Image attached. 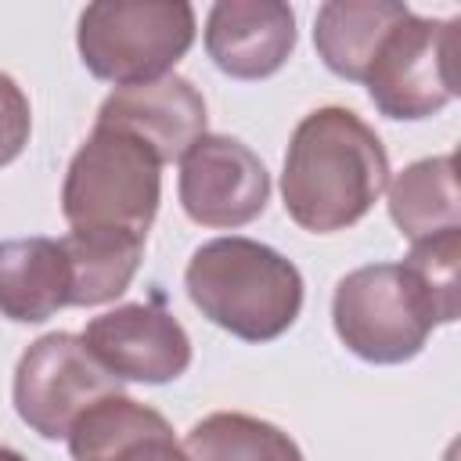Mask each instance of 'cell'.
<instances>
[{
	"label": "cell",
	"instance_id": "6da1fadb",
	"mask_svg": "<svg viewBox=\"0 0 461 461\" xmlns=\"http://www.w3.org/2000/svg\"><path fill=\"white\" fill-rule=\"evenodd\" d=\"M389 184V155L378 133L349 108L328 104L292 130L281 198L285 212L313 234H335L371 212Z\"/></svg>",
	"mask_w": 461,
	"mask_h": 461
},
{
	"label": "cell",
	"instance_id": "7a4b0ae2",
	"mask_svg": "<svg viewBox=\"0 0 461 461\" xmlns=\"http://www.w3.org/2000/svg\"><path fill=\"white\" fill-rule=\"evenodd\" d=\"M187 299L205 321L241 342L285 335L303 310V274L277 249L252 238H212L184 270Z\"/></svg>",
	"mask_w": 461,
	"mask_h": 461
},
{
	"label": "cell",
	"instance_id": "3957f363",
	"mask_svg": "<svg viewBox=\"0 0 461 461\" xmlns=\"http://www.w3.org/2000/svg\"><path fill=\"white\" fill-rule=\"evenodd\" d=\"M162 162L130 133L101 130L79 144L65 169L61 212L72 230H126L148 238L158 198Z\"/></svg>",
	"mask_w": 461,
	"mask_h": 461
},
{
	"label": "cell",
	"instance_id": "277c9868",
	"mask_svg": "<svg viewBox=\"0 0 461 461\" xmlns=\"http://www.w3.org/2000/svg\"><path fill=\"white\" fill-rule=\"evenodd\" d=\"M194 29V7L184 0H101L83 7L76 47L97 79L133 86L169 76Z\"/></svg>",
	"mask_w": 461,
	"mask_h": 461
},
{
	"label": "cell",
	"instance_id": "5b68a950",
	"mask_svg": "<svg viewBox=\"0 0 461 461\" xmlns=\"http://www.w3.org/2000/svg\"><path fill=\"white\" fill-rule=\"evenodd\" d=\"M339 342L367 364L414 360L436 328L425 295L403 263H371L349 270L331 295Z\"/></svg>",
	"mask_w": 461,
	"mask_h": 461
},
{
	"label": "cell",
	"instance_id": "8992f818",
	"mask_svg": "<svg viewBox=\"0 0 461 461\" xmlns=\"http://www.w3.org/2000/svg\"><path fill=\"white\" fill-rule=\"evenodd\" d=\"M461 18H418L414 11L382 40L364 86L389 119H429L447 108L457 86Z\"/></svg>",
	"mask_w": 461,
	"mask_h": 461
},
{
	"label": "cell",
	"instance_id": "52a82bcc",
	"mask_svg": "<svg viewBox=\"0 0 461 461\" xmlns=\"http://www.w3.org/2000/svg\"><path fill=\"white\" fill-rule=\"evenodd\" d=\"M119 393V382L90 357L79 335L50 331L29 342L14 367V411L43 439H65L83 411Z\"/></svg>",
	"mask_w": 461,
	"mask_h": 461
},
{
	"label": "cell",
	"instance_id": "ba28073f",
	"mask_svg": "<svg viewBox=\"0 0 461 461\" xmlns=\"http://www.w3.org/2000/svg\"><path fill=\"white\" fill-rule=\"evenodd\" d=\"M267 202L270 173L238 137L205 133L180 158V205L202 227H245L267 209Z\"/></svg>",
	"mask_w": 461,
	"mask_h": 461
},
{
	"label": "cell",
	"instance_id": "9c48e42d",
	"mask_svg": "<svg viewBox=\"0 0 461 461\" xmlns=\"http://www.w3.org/2000/svg\"><path fill=\"white\" fill-rule=\"evenodd\" d=\"M79 339L115 382L162 385L191 367V339L184 324L155 303L115 306L94 317Z\"/></svg>",
	"mask_w": 461,
	"mask_h": 461
},
{
	"label": "cell",
	"instance_id": "30bf717a",
	"mask_svg": "<svg viewBox=\"0 0 461 461\" xmlns=\"http://www.w3.org/2000/svg\"><path fill=\"white\" fill-rule=\"evenodd\" d=\"M205 97L198 94V86L169 72L151 83L115 86L101 101L94 126L130 133L166 166L180 162L187 148L205 137Z\"/></svg>",
	"mask_w": 461,
	"mask_h": 461
},
{
	"label": "cell",
	"instance_id": "8fae6325",
	"mask_svg": "<svg viewBox=\"0 0 461 461\" xmlns=\"http://www.w3.org/2000/svg\"><path fill=\"white\" fill-rule=\"evenodd\" d=\"M205 50L230 79H267L295 50V14L281 0H220L205 18Z\"/></svg>",
	"mask_w": 461,
	"mask_h": 461
},
{
	"label": "cell",
	"instance_id": "7c38bea8",
	"mask_svg": "<svg viewBox=\"0 0 461 461\" xmlns=\"http://www.w3.org/2000/svg\"><path fill=\"white\" fill-rule=\"evenodd\" d=\"M65 439L76 461H191L169 421L126 393H112L83 411Z\"/></svg>",
	"mask_w": 461,
	"mask_h": 461
},
{
	"label": "cell",
	"instance_id": "4fadbf2b",
	"mask_svg": "<svg viewBox=\"0 0 461 461\" xmlns=\"http://www.w3.org/2000/svg\"><path fill=\"white\" fill-rule=\"evenodd\" d=\"M72 306V274L61 241H0V313L18 324H40Z\"/></svg>",
	"mask_w": 461,
	"mask_h": 461
},
{
	"label": "cell",
	"instance_id": "5bb4252c",
	"mask_svg": "<svg viewBox=\"0 0 461 461\" xmlns=\"http://www.w3.org/2000/svg\"><path fill=\"white\" fill-rule=\"evenodd\" d=\"M411 14L396 0H328L313 18V47L328 72L364 83L382 40Z\"/></svg>",
	"mask_w": 461,
	"mask_h": 461
},
{
	"label": "cell",
	"instance_id": "9a60e30c",
	"mask_svg": "<svg viewBox=\"0 0 461 461\" xmlns=\"http://www.w3.org/2000/svg\"><path fill=\"white\" fill-rule=\"evenodd\" d=\"M389 216L403 238L421 241L461 223L457 158L432 155L400 169L389 184Z\"/></svg>",
	"mask_w": 461,
	"mask_h": 461
},
{
	"label": "cell",
	"instance_id": "2e32d148",
	"mask_svg": "<svg viewBox=\"0 0 461 461\" xmlns=\"http://www.w3.org/2000/svg\"><path fill=\"white\" fill-rule=\"evenodd\" d=\"M58 241L72 274V306H101L119 299L144 256V238L126 230H68Z\"/></svg>",
	"mask_w": 461,
	"mask_h": 461
},
{
	"label": "cell",
	"instance_id": "e0dca14e",
	"mask_svg": "<svg viewBox=\"0 0 461 461\" xmlns=\"http://www.w3.org/2000/svg\"><path fill=\"white\" fill-rule=\"evenodd\" d=\"M180 447L191 461H306L288 432L241 411L205 414L187 429Z\"/></svg>",
	"mask_w": 461,
	"mask_h": 461
},
{
	"label": "cell",
	"instance_id": "ac0fdd59",
	"mask_svg": "<svg viewBox=\"0 0 461 461\" xmlns=\"http://www.w3.org/2000/svg\"><path fill=\"white\" fill-rule=\"evenodd\" d=\"M403 270L425 295L436 324H454L461 313V227L411 241Z\"/></svg>",
	"mask_w": 461,
	"mask_h": 461
},
{
	"label": "cell",
	"instance_id": "d6986e66",
	"mask_svg": "<svg viewBox=\"0 0 461 461\" xmlns=\"http://www.w3.org/2000/svg\"><path fill=\"white\" fill-rule=\"evenodd\" d=\"M29 133H32L29 97L7 72H0V169L22 155V148L29 144Z\"/></svg>",
	"mask_w": 461,
	"mask_h": 461
},
{
	"label": "cell",
	"instance_id": "ffe728a7",
	"mask_svg": "<svg viewBox=\"0 0 461 461\" xmlns=\"http://www.w3.org/2000/svg\"><path fill=\"white\" fill-rule=\"evenodd\" d=\"M0 461H25V457H22L14 447H4V443H0Z\"/></svg>",
	"mask_w": 461,
	"mask_h": 461
}]
</instances>
